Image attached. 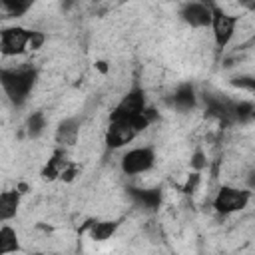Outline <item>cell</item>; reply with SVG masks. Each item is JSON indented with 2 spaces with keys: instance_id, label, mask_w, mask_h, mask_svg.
I'll return each mask as SVG.
<instances>
[{
  "instance_id": "cell-5",
  "label": "cell",
  "mask_w": 255,
  "mask_h": 255,
  "mask_svg": "<svg viewBox=\"0 0 255 255\" xmlns=\"http://www.w3.org/2000/svg\"><path fill=\"white\" fill-rule=\"evenodd\" d=\"M235 24H237V18L223 12L221 8L213 6V20H211V30H213V40L217 44V48H225L233 34H235Z\"/></svg>"
},
{
  "instance_id": "cell-24",
  "label": "cell",
  "mask_w": 255,
  "mask_h": 255,
  "mask_svg": "<svg viewBox=\"0 0 255 255\" xmlns=\"http://www.w3.org/2000/svg\"><path fill=\"white\" fill-rule=\"evenodd\" d=\"M241 4H243V6H247L249 10H255V2H249V0H241Z\"/></svg>"
},
{
  "instance_id": "cell-21",
  "label": "cell",
  "mask_w": 255,
  "mask_h": 255,
  "mask_svg": "<svg viewBox=\"0 0 255 255\" xmlns=\"http://www.w3.org/2000/svg\"><path fill=\"white\" fill-rule=\"evenodd\" d=\"M205 165H207L205 155H203L201 151H195V155H193V159H191V167H193V169H203Z\"/></svg>"
},
{
  "instance_id": "cell-9",
  "label": "cell",
  "mask_w": 255,
  "mask_h": 255,
  "mask_svg": "<svg viewBox=\"0 0 255 255\" xmlns=\"http://www.w3.org/2000/svg\"><path fill=\"white\" fill-rule=\"evenodd\" d=\"M131 199L135 201V205L143 207V209H149V211H155L161 203V191L159 189H137V187H129L128 189Z\"/></svg>"
},
{
  "instance_id": "cell-3",
  "label": "cell",
  "mask_w": 255,
  "mask_h": 255,
  "mask_svg": "<svg viewBox=\"0 0 255 255\" xmlns=\"http://www.w3.org/2000/svg\"><path fill=\"white\" fill-rule=\"evenodd\" d=\"M32 32L22 26H8L0 32V52L2 56H20L30 48Z\"/></svg>"
},
{
  "instance_id": "cell-7",
  "label": "cell",
  "mask_w": 255,
  "mask_h": 255,
  "mask_svg": "<svg viewBox=\"0 0 255 255\" xmlns=\"http://www.w3.org/2000/svg\"><path fill=\"white\" fill-rule=\"evenodd\" d=\"M143 110H145V94H143V90L141 88H131L120 100V104L114 108L110 120H114V118H137V116L143 114Z\"/></svg>"
},
{
  "instance_id": "cell-10",
  "label": "cell",
  "mask_w": 255,
  "mask_h": 255,
  "mask_svg": "<svg viewBox=\"0 0 255 255\" xmlns=\"http://www.w3.org/2000/svg\"><path fill=\"white\" fill-rule=\"evenodd\" d=\"M20 195L22 191L18 189H6L0 193V219L8 221L16 215L18 207H20Z\"/></svg>"
},
{
  "instance_id": "cell-15",
  "label": "cell",
  "mask_w": 255,
  "mask_h": 255,
  "mask_svg": "<svg viewBox=\"0 0 255 255\" xmlns=\"http://www.w3.org/2000/svg\"><path fill=\"white\" fill-rule=\"evenodd\" d=\"M18 251V235L10 225H2L0 229V253Z\"/></svg>"
},
{
  "instance_id": "cell-1",
  "label": "cell",
  "mask_w": 255,
  "mask_h": 255,
  "mask_svg": "<svg viewBox=\"0 0 255 255\" xmlns=\"http://www.w3.org/2000/svg\"><path fill=\"white\" fill-rule=\"evenodd\" d=\"M36 78H38V72L34 68H18V70H2L0 72L2 88H4L6 96L10 98V102L16 106L26 102L28 94L32 92V88L36 84Z\"/></svg>"
},
{
  "instance_id": "cell-2",
  "label": "cell",
  "mask_w": 255,
  "mask_h": 255,
  "mask_svg": "<svg viewBox=\"0 0 255 255\" xmlns=\"http://www.w3.org/2000/svg\"><path fill=\"white\" fill-rule=\"evenodd\" d=\"M251 199V191L249 189H239V187H231V185H223L215 199H213V207L217 213L221 215H229L235 211H241L247 207Z\"/></svg>"
},
{
  "instance_id": "cell-18",
  "label": "cell",
  "mask_w": 255,
  "mask_h": 255,
  "mask_svg": "<svg viewBox=\"0 0 255 255\" xmlns=\"http://www.w3.org/2000/svg\"><path fill=\"white\" fill-rule=\"evenodd\" d=\"M255 116V106L251 102H235V122H247Z\"/></svg>"
},
{
  "instance_id": "cell-17",
  "label": "cell",
  "mask_w": 255,
  "mask_h": 255,
  "mask_svg": "<svg viewBox=\"0 0 255 255\" xmlns=\"http://www.w3.org/2000/svg\"><path fill=\"white\" fill-rule=\"evenodd\" d=\"M44 128H46V118H44V114H40V112L32 114V116L28 118V122H26V131H28L30 137H38V135L44 131Z\"/></svg>"
},
{
  "instance_id": "cell-20",
  "label": "cell",
  "mask_w": 255,
  "mask_h": 255,
  "mask_svg": "<svg viewBox=\"0 0 255 255\" xmlns=\"http://www.w3.org/2000/svg\"><path fill=\"white\" fill-rule=\"evenodd\" d=\"M197 183H199V173L195 171V173H191V175L187 177V181H185V185H183V191H185V193H193L195 187H197Z\"/></svg>"
},
{
  "instance_id": "cell-22",
  "label": "cell",
  "mask_w": 255,
  "mask_h": 255,
  "mask_svg": "<svg viewBox=\"0 0 255 255\" xmlns=\"http://www.w3.org/2000/svg\"><path fill=\"white\" fill-rule=\"evenodd\" d=\"M42 44H44V34H40V32H32V38H30V48H32V50H38Z\"/></svg>"
},
{
  "instance_id": "cell-13",
  "label": "cell",
  "mask_w": 255,
  "mask_h": 255,
  "mask_svg": "<svg viewBox=\"0 0 255 255\" xmlns=\"http://www.w3.org/2000/svg\"><path fill=\"white\" fill-rule=\"evenodd\" d=\"M68 165H70V161L66 159V153H64L62 149H58V151L52 155V159H48V163L44 165V169H42V177L48 179V181H52V179L60 177L62 171H64Z\"/></svg>"
},
{
  "instance_id": "cell-4",
  "label": "cell",
  "mask_w": 255,
  "mask_h": 255,
  "mask_svg": "<svg viewBox=\"0 0 255 255\" xmlns=\"http://www.w3.org/2000/svg\"><path fill=\"white\" fill-rule=\"evenodd\" d=\"M153 163H155V151L151 147L143 145V147H133L128 153H124L120 165L126 175H137V173L151 169Z\"/></svg>"
},
{
  "instance_id": "cell-19",
  "label": "cell",
  "mask_w": 255,
  "mask_h": 255,
  "mask_svg": "<svg viewBox=\"0 0 255 255\" xmlns=\"http://www.w3.org/2000/svg\"><path fill=\"white\" fill-rule=\"evenodd\" d=\"M231 86L255 94V76H235V78L231 80Z\"/></svg>"
},
{
  "instance_id": "cell-12",
  "label": "cell",
  "mask_w": 255,
  "mask_h": 255,
  "mask_svg": "<svg viewBox=\"0 0 255 255\" xmlns=\"http://www.w3.org/2000/svg\"><path fill=\"white\" fill-rule=\"evenodd\" d=\"M78 131H80V122L76 118H68V120H64L58 126L56 141L60 145H74L76 143V137H78Z\"/></svg>"
},
{
  "instance_id": "cell-14",
  "label": "cell",
  "mask_w": 255,
  "mask_h": 255,
  "mask_svg": "<svg viewBox=\"0 0 255 255\" xmlns=\"http://www.w3.org/2000/svg\"><path fill=\"white\" fill-rule=\"evenodd\" d=\"M118 229L116 221H92L90 223V237L94 241H106L110 239Z\"/></svg>"
},
{
  "instance_id": "cell-23",
  "label": "cell",
  "mask_w": 255,
  "mask_h": 255,
  "mask_svg": "<svg viewBox=\"0 0 255 255\" xmlns=\"http://www.w3.org/2000/svg\"><path fill=\"white\" fill-rule=\"evenodd\" d=\"M76 173H78V167L70 163V165H68V167H66V169L62 171V175H60V177H62L64 181H72V179L76 177Z\"/></svg>"
},
{
  "instance_id": "cell-16",
  "label": "cell",
  "mask_w": 255,
  "mask_h": 255,
  "mask_svg": "<svg viewBox=\"0 0 255 255\" xmlns=\"http://www.w3.org/2000/svg\"><path fill=\"white\" fill-rule=\"evenodd\" d=\"M36 0H2V10L6 16H22L26 14Z\"/></svg>"
},
{
  "instance_id": "cell-8",
  "label": "cell",
  "mask_w": 255,
  "mask_h": 255,
  "mask_svg": "<svg viewBox=\"0 0 255 255\" xmlns=\"http://www.w3.org/2000/svg\"><path fill=\"white\" fill-rule=\"evenodd\" d=\"M205 104H207V116L209 118H215L223 124L235 122V102H231L227 98L205 96Z\"/></svg>"
},
{
  "instance_id": "cell-11",
  "label": "cell",
  "mask_w": 255,
  "mask_h": 255,
  "mask_svg": "<svg viewBox=\"0 0 255 255\" xmlns=\"http://www.w3.org/2000/svg\"><path fill=\"white\" fill-rule=\"evenodd\" d=\"M167 102H169V106H173L177 110H189V108H193L195 106V90H193V86L191 84H181Z\"/></svg>"
},
{
  "instance_id": "cell-6",
  "label": "cell",
  "mask_w": 255,
  "mask_h": 255,
  "mask_svg": "<svg viewBox=\"0 0 255 255\" xmlns=\"http://www.w3.org/2000/svg\"><path fill=\"white\" fill-rule=\"evenodd\" d=\"M181 20L191 28H207L213 20V4L207 2H187L179 10Z\"/></svg>"
}]
</instances>
